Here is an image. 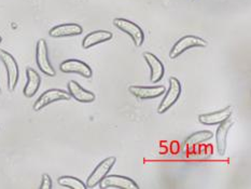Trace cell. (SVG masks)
<instances>
[{
    "mask_svg": "<svg viewBox=\"0 0 251 189\" xmlns=\"http://www.w3.org/2000/svg\"><path fill=\"white\" fill-rule=\"evenodd\" d=\"M1 40H2V39H1V37H0V42H1Z\"/></svg>",
    "mask_w": 251,
    "mask_h": 189,
    "instance_id": "obj_21",
    "label": "cell"
},
{
    "mask_svg": "<svg viewBox=\"0 0 251 189\" xmlns=\"http://www.w3.org/2000/svg\"><path fill=\"white\" fill-rule=\"evenodd\" d=\"M117 158L116 157H108L107 159L102 160L100 164H98L95 170L92 172V174L89 176L86 181V188H94L96 187L98 184H100L103 178L107 176V174L110 170L112 169V166L116 163Z\"/></svg>",
    "mask_w": 251,
    "mask_h": 189,
    "instance_id": "obj_2",
    "label": "cell"
},
{
    "mask_svg": "<svg viewBox=\"0 0 251 189\" xmlns=\"http://www.w3.org/2000/svg\"><path fill=\"white\" fill-rule=\"evenodd\" d=\"M0 61L4 65L8 75V88L10 91L15 89L19 81V66L15 58L7 51L0 49Z\"/></svg>",
    "mask_w": 251,
    "mask_h": 189,
    "instance_id": "obj_5",
    "label": "cell"
},
{
    "mask_svg": "<svg viewBox=\"0 0 251 189\" xmlns=\"http://www.w3.org/2000/svg\"><path fill=\"white\" fill-rule=\"evenodd\" d=\"M52 187H53V184H52V180H51L50 175L43 174L40 189H51Z\"/></svg>",
    "mask_w": 251,
    "mask_h": 189,
    "instance_id": "obj_20",
    "label": "cell"
},
{
    "mask_svg": "<svg viewBox=\"0 0 251 189\" xmlns=\"http://www.w3.org/2000/svg\"><path fill=\"white\" fill-rule=\"evenodd\" d=\"M144 58L147 62V64L149 65L150 70H151V81L153 83L159 82L165 74L164 65H163V63L160 61L159 57L155 56L153 53L145 52Z\"/></svg>",
    "mask_w": 251,
    "mask_h": 189,
    "instance_id": "obj_13",
    "label": "cell"
},
{
    "mask_svg": "<svg viewBox=\"0 0 251 189\" xmlns=\"http://www.w3.org/2000/svg\"><path fill=\"white\" fill-rule=\"evenodd\" d=\"M233 119H226V121L220 123V126L218 127V130L216 132V144H217V151L220 156H225L226 151V140H227V133L230 131V129L234 124Z\"/></svg>",
    "mask_w": 251,
    "mask_h": 189,
    "instance_id": "obj_11",
    "label": "cell"
},
{
    "mask_svg": "<svg viewBox=\"0 0 251 189\" xmlns=\"http://www.w3.org/2000/svg\"><path fill=\"white\" fill-rule=\"evenodd\" d=\"M68 93L75 101L80 103H92L95 101V94L93 92L83 89L77 81L72 80L68 82Z\"/></svg>",
    "mask_w": 251,
    "mask_h": 189,
    "instance_id": "obj_14",
    "label": "cell"
},
{
    "mask_svg": "<svg viewBox=\"0 0 251 189\" xmlns=\"http://www.w3.org/2000/svg\"><path fill=\"white\" fill-rule=\"evenodd\" d=\"M128 91L134 96L138 97L140 100H150V99H156V97L164 94L166 88L164 85H155V86L132 85L128 88Z\"/></svg>",
    "mask_w": 251,
    "mask_h": 189,
    "instance_id": "obj_10",
    "label": "cell"
},
{
    "mask_svg": "<svg viewBox=\"0 0 251 189\" xmlns=\"http://www.w3.org/2000/svg\"><path fill=\"white\" fill-rule=\"evenodd\" d=\"M58 184L63 187L72 189H86L85 184L77 177L73 176H61L58 178Z\"/></svg>",
    "mask_w": 251,
    "mask_h": 189,
    "instance_id": "obj_19",
    "label": "cell"
},
{
    "mask_svg": "<svg viewBox=\"0 0 251 189\" xmlns=\"http://www.w3.org/2000/svg\"><path fill=\"white\" fill-rule=\"evenodd\" d=\"M26 76H27V82L24 86L23 93L26 97H32L37 93V91L39 90L41 78L39 74L32 68L26 69Z\"/></svg>",
    "mask_w": 251,
    "mask_h": 189,
    "instance_id": "obj_16",
    "label": "cell"
},
{
    "mask_svg": "<svg viewBox=\"0 0 251 189\" xmlns=\"http://www.w3.org/2000/svg\"><path fill=\"white\" fill-rule=\"evenodd\" d=\"M112 37L113 36L111 32L107 31V30L93 31L85 36V38L82 41V47L84 49H90L91 47H94L96 45H100V43L110 40Z\"/></svg>",
    "mask_w": 251,
    "mask_h": 189,
    "instance_id": "obj_17",
    "label": "cell"
},
{
    "mask_svg": "<svg viewBox=\"0 0 251 189\" xmlns=\"http://www.w3.org/2000/svg\"><path fill=\"white\" fill-rule=\"evenodd\" d=\"M36 59H37V65L41 72L50 76V77H54L56 75L55 69L53 68L52 64L50 63V59H49L48 55V46L47 41L45 39H40L37 42L36 47Z\"/></svg>",
    "mask_w": 251,
    "mask_h": 189,
    "instance_id": "obj_6",
    "label": "cell"
},
{
    "mask_svg": "<svg viewBox=\"0 0 251 189\" xmlns=\"http://www.w3.org/2000/svg\"><path fill=\"white\" fill-rule=\"evenodd\" d=\"M100 188H121V189H139L137 183L132 178L121 175H107L98 184Z\"/></svg>",
    "mask_w": 251,
    "mask_h": 189,
    "instance_id": "obj_8",
    "label": "cell"
},
{
    "mask_svg": "<svg viewBox=\"0 0 251 189\" xmlns=\"http://www.w3.org/2000/svg\"><path fill=\"white\" fill-rule=\"evenodd\" d=\"M72 99V96L68 92L59 89H51L46 91L45 93H42L41 96L38 99L34 104V110L39 111L42 108L50 105L51 103L57 102V101H68Z\"/></svg>",
    "mask_w": 251,
    "mask_h": 189,
    "instance_id": "obj_7",
    "label": "cell"
},
{
    "mask_svg": "<svg viewBox=\"0 0 251 189\" xmlns=\"http://www.w3.org/2000/svg\"><path fill=\"white\" fill-rule=\"evenodd\" d=\"M0 93H1V90H0Z\"/></svg>",
    "mask_w": 251,
    "mask_h": 189,
    "instance_id": "obj_22",
    "label": "cell"
},
{
    "mask_svg": "<svg viewBox=\"0 0 251 189\" xmlns=\"http://www.w3.org/2000/svg\"><path fill=\"white\" fill-rule=\"evenodd\" d=\"M207 47V41H205L201 38L198 36L188 35L182 37L181 39H179L176 43H175L173 49L169 53V57L176 58L179 55H181L183 52H185L189 49L192 48H205Z\"/></svg>",
    "mask_w": 251,
    "mask_h": 189,
    "instance_id": "obj_1",
    "label": "cell"
},
{
    "mask_svg": "<svg viewBox=\"0 0 251 189\" xmlns=\"http://www.w3.org/2000/svg\"><path fill=\"white\" fill-rule=\"evenodd\" d=\"M59 69L66 74H79L85 78L92 77V69L86 63L79 59H67L59 65Z\"/></svg>",
    "mask_w": 251,
    "mask_h": 189,
    "instance_id": "obj_9",
    "label": "cell"
},
{
    "mask_svg": "<svg viewBox=\"0 0 251 189\" xmlns=\"http://www.w3.org/2000/svg\"><path fill=\"white\" fill-rule=\"evenodd\" d=\"M214 137V133L211 131H207V130H204V131H199L185 139V142L183 143V147L185 148H190L193 147V146L203 144L205 142H208L209 139Z\"/></svg>",
    "mask_w": 251,
    "mask_h": 189,
    "instance_id": "obj_18",
    "label": "cell"
},
{
    "mask_svg": "<svg viewBox=\"0 0 251 189\" xmlns=\"http://www.w3.org/2000/svg\"><path fill=\"white\" fill-rule=\"evenodd\" d=\"M180 94H181V84L177 78L172 77L169 79V88L165 91V96L157 108V112L164 113L167 111L178 101Z\"/></svg>",
    "mask_w": 251,
    "mask_h": 189,
    "instance_id": "obj_4",
    "label": "cell"
},
{
    "mask_svg": "<svg viewBox=\"0 0 251 189\" xmlns=\"http://www.w3.org/2000/svg\"><path fill=\"white\" fill-rule=\"evenodd\" d=\"M233 106H227L226 108L219 111L211 112V113H204V115L199 116V121L205 126H216V124H220L221 122L226 121V119L232 116L233 112Z\"/></svg>",
    "mask_w": 251,
    "mask_h": 189,
    "instance_id": "obj_12",
    "label": "cell"
},
{
    "mask_svg": "<svg viewBox=\"0 0 251 189\" xmlns=\"http://www.w3.org/2000/svg\"><path fill=\"white\" fill-rule=\"evenodd\" d=\"M82 27L79 24H62L53 27L49 31V35L54 38H61V37H70V36H78L82 34Z\"/></svg>",
    "mask_w": 251,
    "mask_h": 189,
    "instance_id": "obj_15",
    "label": "cell"
},
{
    "mask_svg": "<svg viewBox=\"0 0 251 189\" xmlns=\"http://www.w3.org/2000/svg\"><path fill=\"white\" fill-rule=\"evenodd\" d=\"M113 25L120 30L126 32L127 35H129L136 47H140L144 43L145 34L143 29H141L137 24H135L133 22L125 19H114Z\"/></svg>",
    "mask_w": 251,
    "mask_h": 189,
    "instance_id": "obj_3",
    "label": "cell"
}]
</instances>
